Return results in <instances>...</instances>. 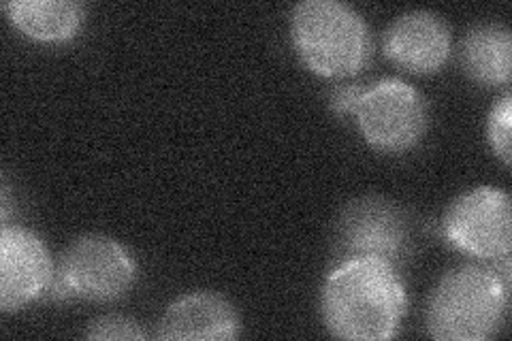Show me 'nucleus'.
Wrapping results in <instances>:
<instances>
[{"label":"nucleus","instance_id":"1","mask_svg":"<svg viewBox=\"0 0 512 341\" xmlns=\"http://www.w3.org/2000/svg\"><path fill=\"white\" fill-rule=\"evenodd\" d=\"M320 314L327 331L338 339H393L406 314V288L391 263L348 258L327 275Z\"/></svg>","mask_w":512,"mask_h":341},{"label":"nucleus","instance_id":"2","mask_svg":"<svg viewBox=\"0 0 512 341\" xmlns=\"http://www.w3.org/2000/svg\"><path fill=\"white\" fill-rule=\"evenodd\" d=\"M510 282L495 267L461 265L448 271L427 305L429 335L440 341H485L500 331Z\"/></svg>","mask_w":512,"mask_h":341},{"label":"nucleus","instance_id":"3","mask_svg":"<svg viewBox=\"0 0 512 341\" xmlns=\"http://www.w3.org/2000/svg\"><path fill=\"white\" fill-rule=\"evenodd\" d=\"M291 35L301 62L320 77L357 75L372 54L365 20L338 0H303L293 9Z\"/></svg>","mask_w":512,"mask_h":341},{"label":"nucleus","instance_id":"4","mask_svg":"<svg viewBox=\"0 0 512 341\" xmlns=\"http://www.w3.org/2000/svg\"><path fill=\"white\" fill-rule=\"evenodd\" d=\"M137 265L128 250L105 235L77 237L60 256L54 273V297L114 301L131 290Z\"/></svg>","mask_w":512,"mask_h":341},{"label":"nucleus","instance_id":"5","mask_svg":"<svg viewBox=\"0 0 512 341\" xmlns=\"http://www.w3.org/2000/svg\"><path fill=\"white\" fill-rule=\"evenodd\" d=\"M355 118L374 150L399 154L421 141L427 128V105L406 81L387 77L363 90Z\"/></svg>","mask_w":512,"mask_h":341},{"label":"nucleus","instance_id":"6","mask_svg":"<svg viewBox=\"0 0 512 341\" xmlns=\"http://www.w3.org/2000/svg\"><path fill=\"white\" fill-rule=\"evenodd\" d=\"M442 229L457 250L483 261H498L512 250L510 197L493 186L463 192L446 209Z\"/></svg>","mask_w":512,"mask_h":341},{"label":"nucleus","instance_id":"7","mask_svg":"<svg viewBox=\"0 0 512 341\" xmlns=\"http://www.w3.org/2000/svg\"><path fill=\"white\" fill-rule=\"evenodd\" d=\"M54 265L45 243L22 226L0 231V310L18 312L52 286Z\"/></svg>","mask_w":512,"mask_h":341},{"label":"nucleus","instance_id":"8","mask_svg":"<svg viewBox=\"0 0 512 341\" xmlns=\"http://www.w3.org/2000/svg\"><path fill=\"white\" fill-rule=\"evenodd\" d=\"M382 50L397 69L431 75L444 67L451 54V30L434 11H408L384 32Z\"/></svg>","mask_w":512,"mask_h":341},{"label":"nucleus","instance_id":"9","mask_svg":"<svg viewBox=\"0 0 512 341\" xmlns=\"http://www.w3.org/2000/svg\"><path fill=\"white\" fill-rule=\"evenodd\" d=\"M340 243L352 258H380L393 265L406 243L402 211L380 197L350 203L340 220Z\"/></svg>","mask_w":512,"mask_h":341},{"label":"nucleus","instance_id":"10","mask_svg":"<svg viewBox=\"0 0 512 341\" xmlns=\"http://www.w3.org/2000/svg\"><path fill=\"white\" fill-rule=\"evenodd\" d=\"M239 333L235 307L218 292H190L160 318L158 337L167 341H231Z\"/></svg>","mask_w":512,"mask_h":341},{"label":"nucleus","instance_id":"11","mask_svg":"<svg viewBox=\"0 0 512 341\" xmlns=\"http://www.w3.org/2000/svg\"><path fill=\"white\" fill-rule=\"evenodd\" d=\"M461 64L483 86H506L512 73V39L504 24H478L461 45Z\"/></svg>","mask_w":512,"mask_h":341},{"label":"nucleus","instance_id":"12","mask_svg":"<svg viewBox=\"0 0 512 341\" xmlns=\"http://www.w3.org/2000/svg\"><path fill=\"white\" fill-rule=\"evenodd\" d=\"M5 11L15 28L41 43L73 39L84 20V7L73 0H15Z\"/></svg>","mask_w":512,"mask_h":341},{"label":"nucleus","instance_id":"13","mask_svg":"<svg viewBox=\"0 0 512 341\" xmlns=\"http://www.w3.org/2000/svg\"><path fill=\"white\" fill-rule=\"evenodd\" d=\"M510 128H512V94L504 92L491 107L487 122V137L491 150L495 152L506 167H510Z\"/></svg>","mask_w":512,"mask_h":341},{"label":"nucleus","instance_id":"14","mask_svg":"<svg viewBox=\"0 0 512 341\" xmlns=\"http://www.w3.org/2000/svg\"><path fill=\"white\" fill-rule=\"evenodd\" d=\"M88 339H103V341H118V339H148V333L141 329V324L126 316H103L90 324L86 331Z\"/></svg>","mask_w":512,"mask_h":341},{"label":"nucleus","instance_id":"15","mask_svg":"<svg viewBox=\"0 0 512 341\" xmlns=\"http://www.w3.org/2000/svg\"><path fill=\"white\" fill-rule=\"evenodd\" d=\"M363 90L359 86H340L331 96V107L338 113H355Z\"/></svg>","mask_w":512,"mask_h":341}]
</instances>
